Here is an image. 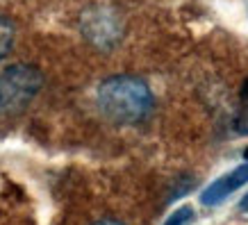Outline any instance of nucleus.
<instances>
[{
  "label": "nucleus",
  "instance_id": "obj_9",
  "mask_svg": "<svg viewBox=\"0 0 248 225\" xmlns=\"http://www.w3.org/2000/svg\"><path fill=\"white\" fill-rule=\"evenodd\" d=\"M239 211H246V214H248V194L239 200Z\"/></svg>",
  "mask_w": 248,
  "mask_h": 225
},
{
  "label": "nucleus",
  "instance_id": "obj_2",
  "mask_svg": "<svg viewBox=\"0 0 248 225\" xmlns=\"http://www.w3.org/2000/svg\"><path fill=\"white\" fill-rule=\"evenodd\" d=\"M44 84V75L32 64H14L0 73V114L12 116L32 103Z\"/></svg>",
  "mask_w": 248,
  "mask_h": 225
},
{
  "label": "nucleus",
  "instance_id": "obj_7",
  "mask_svg": "<svg viewBox=\"0 0 248 225\" xmlns=\"http://www.w3.org/2000/svg\"><path fill=\"white\" fill-rule=\"evenodd\" d=\"M191 221H194V207L191 205H182L166 218L164 225H189Z\"/></svg>",
  "mask_w": 248,
  "mask_h": 225
},
{
  "label": "nucleus",
  "instance_id": "obj_10",
  "mask_svg": "<svg viewBox=\"0 0 248 225\" xmlns=\"http://www.w3.org/2000/svg\"><path fill=\"white\" fill-rule=\"evenodd\" d=\"M244 159H248V148H246V150H244Z\"/></svg>",
  "mask_w": 248,
  "mask_h": 225
},
{
  "label": "nucleus",
  "instance_id": "obj_3",
  "mask_svg": "<svg viewBox=\"0 0 248 225\" xmlns=\"http://www.w3.org/2000/svg\"><path fill=\"white\" fill-rule=\"evenodd\" d=\"M82 32L96 48H112L121 39V18L109 7H91L82 14Z\"/></svg>",
  "mask_w": 248,
  "mask_h": 225
},
{
  "label": "nucleus",
  "instance_id": "obj_8",
  "mask_svg": "<svg viewBox=\"0 0 248 225\" xmlns=\"http://www.w3.org/2000/svg\"><path fill=\"white\" fill-rule=\"evenodd\" d=\"M93 225H125V223L119 221V218H100V221H96Z\"/></svg>",
  "mask_w": 248,
  "mask_h": 225
},
{
  "label": "nucleus",
  "instance_id": "obj_5",
  "mask_svg": "<svg viewBox=\"0 0 248 225\" xmlns=\"http://www.w3.org/2000/svg\"><path fill=\"white\" fill-rule=\"evenodd\" d=\"M234 132L248 136V77L241 84L239 93V109L234 114Z\"/></svg>",
  "mask_w": 248,
  "mask_h": 225
},
{
  "label": "nucleus",
  "instance_id": "obj_6",
  "mask_svg": "<svg viewBox=\"0 0 248 225\" xmlns=\"http://www.w3.org/2000/svg\"><path fill=\"white\" fill-rule=\"evenodd\" d=\"M14 45V25L7 16L0 14V60H5Z\"/></svg>",
  "mask_w": 248,
  "mask_h": 225
},
{
  "label": "nucleus",
  "instance_id": "obj_4",
  "mask_svg": "<svg viewBox=\"0 0 248 225\" xmlns=\"http://www.w3.org/2000/svg\"><path fill=\"white\" fill-rule=\"evenodd\" d=\"M244 184H248V159L244 164H239L234 171L221 175L218 180H214L210 187L201 194V203L205 207H214V205H221L230 194H234L237 189H241Z\"/></svg>",
  "mask_w": 248,
  "mask_h": 225
},
{
  "label": "nucleus",
  "instance_id": "obj_1",
  "mask_svg": "<svg viewBox=\"0 0 248 225\" xmlns=\"http://www.w3.org/2000/svg\"><path fill=\"white\" fill-rule=\"evenodd\" d=\"M153 91L137 75H112L98 87V107L119 125H135L153 112Z\"/></svg>",
  "mask_w": 248,
  "mask_h": 225
}]
</instances>
